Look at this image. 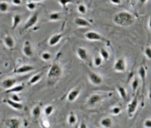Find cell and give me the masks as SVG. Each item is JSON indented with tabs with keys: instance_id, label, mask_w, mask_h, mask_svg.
<instances>
[{
	"instance_id": "6da1fadb",
	"label": "cell",
	"mask_w": 151,
	"mask_h": 128,
	"mask_svg": "<svg viewBox=\"0 0 151 128\" xmlns=\"http://www.w3.org/2000/svg\"><path fill=\"white\" fill-rule=\"evenodd\" d=\"M114 22L118 25V26H122V27H127V26H131L132 24H133L135 18L133 16V14H132L129 12H119L117 13L114 18H113Z\"/></svg>"
},
{
	"instance_id": "7a4b0ae2",
	"label": "cell",
	"mask_w": 151,
	"mask_h": 128,
	"mask_svg": "<svg viewBox=\"0 0 151 128\" xmlns=\"http://www.w3.org/2000/svg\"><path fill=\"white\" fill-rule=\"evenodd\" d=\"M62 75V69L59 63H53L47 73V78L49 80H57Z\"/></svg>"
},
{
	"instance_id": "3957f363",
	"label": "cell",
	"mask_w": 151,
	"mask_h": 128,
	"mask_svg": "<svg viewBox=\"0 0 151 128\" xmlns=\"http://www.w3.org/2000/svg\"><path fill=\"white\" fill-rule=\"evenodd\" d=\"M87 76H88V79L89 81L94 85V86H100L102 84L103 82V78L101 75H99L98 73L94 72V71H88L87 73Z\"/></svg>"
},
{
	"instance_id": "277c9868",
	"label": "cell",
	"mask_w": 151,
	"mask_h": 128,
	"mask_svg": "<svg viewBox=\"0 0 151 128\" xmlns=\"http://www.w3.org/2000/svg\"><path fill=\"white\" fill-rule=\"evenodd\" d=\"M126 68L127 66L124 58H119L114 63V70L117 73H124L126 70Z\"/></svg>"
},
{
	"instance_id": "5b68a950",
	"label": "cell",
	"mask_w": 151,
	"mask_h": 128,
	"mask_svg": "<svg viewBox=\"0 0 151 128\" xmlns=\"http://www.w3.org/2000/svg\"><path fill=\"white\" fill-rule=\"evenodd\" d=\"M138 104H139V101H138V98L137 96H135L127 105V114H128V116L129 117H132L134 113L136 112L137 109H138Z\"/></svg>"
},
{
	"instance_id": "8992f818",
	"label": "cell",
	"mask_w": 151,
	"mask_h": 128,
	"mask_svg": "<svg viewBox=\"0 0 151 128\" xmlns=\"http://www.w3.org/2000/svg\"><path fill=\"white\" fill-rule=\"evenodd\" d=\"M81 93V87H76L69 91V93L67 95V101L68 102H75L77 99L79 97Z\"/></svg>"
},
{
	"instance_id": "52a82bcc",
	"label": "cell",
	"mask_w": 151,
	"mask_h": 128,
	"mask_svg": "<svg viewBox=\"0 0 151 128\" xmlns=\"http://www.w3.org/2000/svg\"><path fill=\"white\" fill-rule=\"evenodd\" d=\"M85 37L89 41H104L105 40V38L103 37L102 35L99 34L96 31H93V30L86 32L85 34Z\"/></svg>"
},
{
	"instance_id": "ba28073f",
	"label": "cell",
	"mask_w": 151,
	"mask_h": 128,
	"mask_svg": "<svg viewBox=\"0 0 151 128\" xmlns=\"http://www.w3.org/2000/svg\"><path fill=\"white\" fill-rule=\"evenodd\" d=\"M104 99V96L102 94L93 93L87 99V105L89 107H94L96 104L101 102Z\"/></svg>"
},
{
	"instance_id": "9c48e42d",
	"label": "cell",
	"mask_w": 151,
	"mask_h": 128,
	"mask_svg": "<svg viewBox=\"0 0 151 128\" xmlns=\"http://www.w3.org/2000/svg\"><path fill=\"white\" fill-rule=\"evenodd\" d=\"M6 125L7 128H21L22 121L17 117H12L6 120Z\"/></svg>"
},
{
	"instance_id": "30bf717a",
	"label": "cell",
	"mask_w": 151,
	"mask_h": 128,
	"mask_svg": "<svg viewBox=\"0 0 151 128\" xmlns=\"http://www.w3.org/2000/svg\"><path fill=\"white\" fill-rule=\"evenodd\" d=\"M37 21H38V13H35L26 22V23L24 25V29H28L29 28H32L33 26H35L37 24Z\"/></svg>"
},
{
	"instance_id": "8fae6325",
	"label": "cell",
	"mask_w": 151,
	"mask_h": 128,
	"mask_svg": "<svg viewBox=\"0 0 151 128\" xmlns=\"http://www.w3.org/2000/svg\"><path fill=\"white\" fill-rule=\"evenodd\" d=\"M35 70V68L31 65H29V64H24V65H22L20 67H18L14 72L17 74H26L29 72H31Z\"/></svg>"
},
{
	"instance_id": "7c38bea8",
	"label": "cell",
	"mask_w": 151,
	"mask_h": 128,
	"mask_svg": "<svg viewBox=\"0 0 151 128\" xmlns=\"http://www.w3.org/2000/svg\"><path fill=\"white\" fill-rule=\"evenodd\" d=\"M17 82H18V80L16 78H6L2 82V86L7 91V90H10L11 88H13L14 86H15V85H16Z\"/></svg>"
},
{
	"instance_id": "4fadbf2b",
	"label": "cell",
	"mask_w": 151,
	"mask_h": 128,
	"mask_svg": "<svg viewBox=\"0 0 151 128\" xmlns=\"http://www.w3.org/2000/svg\"><path fill=\"white\" fill-rule=\"evenodd\" d=\"M22 52H23V54L25 56H27V57H32L33 56L34 52H33L32 45H31V43L29 40L25 41L23 48H22Z\"/></svg>"
},
{
	"instance_id": "5bb4252c",
	"label": "cell",
	"mask_w": 151,
	"mask_h": 128,
	"mask_svg": "<svg viewBox=\"0 0 151 128\" xmlns=\"http://www.w3.org/2000/svg\"><path fill=\"white\" fill-rule=\"evenodd\" d=\"M62 37H63V35H62L61 33L52 35V36L49 38V40H48V45H49L50 46H54V45H58V44L60 42Z\"/></svg>"
},
{
	"instance_id": "9a60e30c",
	"label": "cell",
	"mask_w": 151,
	"mask_h": 128,
	"mask_svg": "<svg viewBox=\"0 0 151 128\" xmlns=\"http://www.w3.org/2000/svg\"><path fill=\"white\" fill-rule=\"evenodd\" d=\"M74 22H75V24L77 25L78 27H80V28L90 27L92 25L91 22H89L87 20H86V19H84L82 17H77V18H75Z\"/></svg>"
},
{
	"instance_id": "2e32d148",
	"label": "cell",
	"mask_w": 151,
	"mask_h": 128,
	"mask_svg": "<svg viewBox=\"0 0 151 128\" xmlns=\"http://www.w3.org/2000/svg\"><path fill=\"white\" fill-rule=\"evenodd\" d=\"M4 101L6 103H7L11 108H13L14 109H16V110H22L23 109V105L21 103V102H16V101H12L11 99H6L4 100Z\"/></svg>"
},
{
	"instance_id": "e0dca14e",
	"label": "cell",
	"mask_w": 151,
	"mask_h": 128,
	"mask_svg": "<svg viewBox=\"0 0 151 128\" xmlns=\"http://www.w3.org/2000/svg\"><path fill=\"white\" fill-rule=\"evenodd\" d=\"M77 55L81 60H86L88 59V52L85 47H78L77 49Z\"/></svg>"
},
{
	"instance_id": "ac0fdd59",
	"label": "cell",
	"mask_w": 151,
	"mask_h": 128,
	"mask_svg": "<svg viewBox=\"0 0 151 128\" xmlns=\"http://www.w3.org/2000/svg\"><path fill=\"white\" fill-rule=\"evenodd\" d=\"M4 43H5L6 46L9 49H13L15 45L14 37L10 35H6L4 37Z\"/></svg>"
},
{
	"instance_id": "d6986e66",
	"label": "cell",
	"mask_w": 151,
	"mask_h": 128,
	"mask_svg": "<svg viewBox=\"0 0 151 128\" xmlns=\"http://www.w3.org/2000/svg\"><path fill=\"white\" fill-rule=\"evenodd\" d=\"M100 124H101L102 128H111L112 125H113V121H112V119L110 117L105 116V117L101 119Z\"/></svg>"
},
{
	"instance_id": "ffe728a7",
	"label": "cell",
	"mask_w": 151,
	"mask_h": 128,
	"mask_svg": "<svg viewBox=\"0 0 151 128\" xmlns=\"http://www.w3.org/2000/svg\"><path fill=\"white\" fill-rule=\"evenodd\" d=\"M116 91H117L119 96H120L124 101H127V100H128V93H127L126 89H125L124 86H116Z\"/></svg>"
},
{
	"instance_id": "44dd1931",
	"label": "cell",
	"mask_w": 151,
	"mask_h": 128,
	"mask_svg": "<svg viewBox=\"0 0 151 128\" xmlns=\"http://www.w3.org/2000/svg\"><path fill=\"white\" fill-rule=\"evenodd\" d=\"M24 85L21 84V85H18V86H14L13 88H11L10 90H7L6 91V93H21L24 90Z\"/></svg>"
},
{
	"instance_id": "7402d4cb",
	"label": "cell",
	"mask_w": 151,
	"mask_h": 128,
	"mask_svg": "<svg viewBox=\"0 0 151 128\" xmlns=\"http://www.w3.org/2000/svg\"><path fill=\"white\" fill-rule=\"evenodd\" d=\"M22 17L21 14H14V17H13V29H16L17 26H19V24L22 22Z\"/></svg>"
},
{
	"instance_id": "603a6c76",
	"label": "cell",
	"mask_w": 151,
	"mask_h": 128,
	"mask_svg": "<svg viewBox=\"0 0 151 128\" xmlns=\"http://www.w3.org/2000/svg\"><path fill=\"white\" fill-rule=\"evenodd\" d=\"M78 122V116H76L74 112H70L68 116V123L69 125H74L76 123Z\"/></svg>"
},
{
	"instance_id": "cb8c5ba5",
	"label": "cell",
	"mask_w": 151,
	"mask_h": 128,
	"mask_svg": "<svg viewBox=\"0 0 151 128\" xmlns=\"http://www.w3.org/2000/svg\"><path fill=\"white\" fill-rule=\"evenodd\" d=\"M42 77H43V73H38V74L34 75V76L29 79V85H35V84H37V82L40 81V79L42 78Z\"/></svg>"
},
{
	"instance_id": "d4e9b609",
	"label": "cell",
	"mask_w": 151,
	"mask_h": 128,
	"mask_svg": "<svg viewBox=\"0 0 151 128\" xmlns=\"http://www.w3.org/2000/svg\"><path fill=\"white\" fill-rule=\"evenodd\" d=\"M60 19H61V14L58 12L52 13L49 15V20L52 22H57V21H60Z\"/></svg>"
},
{
	"instance_id": "484cf974",
	"label": "cell",
	"mask_w": 151,
	"mask_h": 128,
	"mask_svg": "<svg viewBox=\"0 0 151 128\" xmlns=\"http://www.w3.org/2000/svg\"><path fill=\"white\" fill-rule=\"evenodd\" d=\"M100 56L104 60H108L110 57V54L109 52V51L105 48H101L100 50Z\"/></svg>"
},
{
	"instance_id": "4316f807",
	"label": "cell",
	"mask_w": 151,
	"mask_h": 128,
	"mask_svg": "<svg viewBox=\"0 0 151 128\" xmlns=\"http://www.w3.org/2000/svg\"><path fill=\"white\" fill-rule=\"evenodd\" d=\"M53 110H54V108H53L52 105H47L44 109V114L46 116H51L53 113Z\"/></svg>"
},
{
	"instance_id": "83f0119b",
	"label": "cell",
	"mask_w": 151,
	"mask_h": 128,
	"mask_svg": "<svg viewBox=\"0 0 151 128\" xmlns=\"http://www.w3.org/2000/svg\"><path fill=\"white\" fill-rule=\"evenodd\" d=\"M31 114L33 116V117L35 118H38L41 115V108L39 106H36L33 108L32 111H31Z\"/></svg>"
},
{
	"instance_id": "f1b7e54d",
	"label": "cell",
	"mask_w": 151,
	"mask_h": 128,
	"mask_svg": "<svg viewBox=\"0 0 151 128\" xmlns=\"http://www.w3.org/2000/svg\"><path fill=\"white\" fill-rule=\"evenodd\" d=\"M138 72H139V75L140 79H141L143 82H145L146 75H147V72H146V69H145V67H144V66H140V67H139V70H138Z\"/></svg>"
},
{
	"instance_id": "f546056e",
	"label": "cell",
	"mask_w": 151,
	"mask_h": 128,
	"mask_svg": "<svg viewBox=\"0 0 151 128\" xmlns=\"http://www.w3.org/2000/svg\"><path fill=\"white\" fill-rule=\"evenodd\" d=\"M103 59L101 57V56H95L94 59H93V64H94V66L95 67H100L102 62H103Z\"/></svg>"
},
{
	"instance_id": "4dcf8cb0",
	"label": "cell",
	"mask_w": 151,
	"mask_h": 128,
	"mask_svg": "<svg viewBox=\"0 0 151 128\" xmlns=\"http://www.w3.org/2000/svg\"><path fill=\"white\" fill-rule=\"evenodd\" d=\"M78 12L81 14H86L87 13V7L84 4H79L78 6Z\"/></svg>"
},
{
	"instance_id": "1f68e13d",
	"label": "cell",
	"mask_w": 151,
	"mask_h": 128,
	"mask_svg": "<svg viewBox=\"0 0 151 128\" xmlns=\"http://www.w3.org/2000/svg\"><path fill=\"white\" fill-rule=\"evenodd\" d=\"M139 78H134L132 82V92H135L137 90V88L139 87Z\"/></svg>"
},
{
	"instance_id": "d6a6232c",
	"label": "cell",
	"mask_w": 151,
	"mask_h": 128,
	"mask_svg": "<svg viewBox=\"0 0 151 128\" xmlns=\"http://www.w3.org/2000/svg\"><path fill=\"white\" fill-rule=\"evenodd\" d=\"M41 59L45 61H49L52 59V54L48 52H44L41 54Z\"/></svg>"
},
{
	"instance_id": "836d02e7",
	"label": "cell",
	"mask_w": 151,
	"mask_h": 128,
	"mask_svg": "<svg viewBox=\"0 0 151 128\" xmlns=\"http://www.w3.org/2000/svg\"><path fill=\"white\" fill-rule=\"evenodd\" d=\"M121 111H122V109H121V108L118 107V106H115V107H113V108L110 109V113H111L112 115H114V116H118V115L121 113Z\"/></svg>"
},
{
	"instance_id": "e575fe53",
	"label": "cell",
	"mask_w": 151,
	"mask_h": 128,
	"mask_svg": "<svg viewBox=\"0 0 151 128\" xmlns=\"http://www.w3.org/2000/svg\"><path fill=\"white\" fill-rule=\"evenodd\" d=\"M8 10V4L6 2H0V12L5 13Z\"/></svg>"
},
{
	"instance_id": "d590c367",
	"label": "cell",
	"mask_w": 151,
	"mask_h": 128,
	"mask_svg": "<svg viewBox=\"0 0 151 128\" xmlns=\"http://www.w3.org/2000/svg\"><path fill=\"white\" fill-rule=\"evenodd\" d=\"M36 7H37V5H36V3L35 2H29V3H27V8L29 10V11H34L35 9H36Z\"/></svg>"
},
{
	"instance_id": "8d00e7d4",
	"label": "cell",
	"mask_w": 151,
	"mask_h": 128,
	"mask_svg": "<svg viewBox=\"0 0 151 128\" xmlns=\"http://www.w3.org/2000/svg\"><path fill=\"white\" fill-rule=\"evenodd\" d=\"M59 3L63 8H65L68 4L72 3V0H59Z\"/></svg>"
},
{
	"instance_id": "74e56055",
	"label": "cell",
	"mask_w": 151,
	"mask_h": 128,
	"mask_svg": "<svg viewBox=\"0 0 151 128\" xmlns=\"http://www.w3.org/2000/svg\"><path fill=\"white\" fill-rule=\"evenodd\" d=\"M144 53L147 59L151 60V48L150 47H146L144 50Z\"/></svg>"
},
{
	"instance_id": "f35d334b",
	"label": "cell",
	"mask_w": 151,
	"mask_h": 128,
	"mask_svg": "<svg viewBox=\"0 0 151 128\" xmlns=\"http://www.w3.org/2000/svg\"><path fill=\"white\" fill-rule=\"evenodd\" d=\"M11 100L14 101H16V102H21V101H22L21 98H20V96L17 95L16 93H13L11 95Z\"/></svg>"
},
{
	"instance_id": "ab89813d",
	"label": "cell",
	"mask_w": 151,
	"mask_h": 128,
	"mask_svg": "<svg viewBox=\"0 0 151 128\" xmlns=\"http://www.w3.org/2000/svg\"><path fill=\"white\" fill-rule=\"evenodd\" d=\"M144 127L145 128H151V119L147 118L144 121Z\"/></svg>"
},
{
	"instance_id": "60d3db41",
	"label": "cell",
	"mask_w": 151,
	"mask_h": 128,
	"mask_svg": "<svg viewBox=\"0 0 151 128\" xmlns=\"http://www.w3.org/2000/svg\"><path fill=\"white\" fill-rule=\"evenodd\" d=\"M109 1H110L111 4H113L115 6H118V5L121 4V0H109Z\"/></svg>"
},
{
	"instance_id": "b9f144b4",
	"label": "cell",
	"mask_w": 151,
	"mask_h": 128,
	"mask_svg": "<svg viewBox=\"0 0 151 128\" xmlns=\"http://www.w3.org/2000/svg\"><path fill=\"white\" fill-rule=\"evenodd\" d=\"M12 3L15 6H20L22 4V0H12Z\"/></svg>"
},
{
	"instance_id": "7bdbcfd3",
	"label": "cell",
	"mask_w": 151,
	"mask_h": 128,
	"mask_svg": "<svg viewBox=\"0 0 151 128\" xmlns=\"http://www.w3.org/2000/svg\"><path fill=\"white\" fill-rule=\"evenodd\" d=\"M148 100H149V102L151 103V85L148 89Z\"/></svg>"
},
{
	"instance_id": "ee69618b",
	"label": "cell",
	"mask_w": 151,
	"mask_h": 128,
	"mask_svg": "<svg viewBox=\"0 0 151 128\" xmlns=\"http://www.w3.org/2000/svg\"><path fill=\"white\" fill-rule=\"evenodd\" d=\"M79 128H88V127H87V125H86V124L85 122H82L80 124V125H79Z\"/></svg>"
},
{
	"instance_id": "f6af8a7d",
	"label": "cell",
	"mask_w": 151,
	"mask_h": 128,
	"mask_svg": "<svg viewBox=\"0 0 151 128\" xmlns=\"http://www.w3.org/2000/svg\"><path fill=\"white\" fill-rule=\"evenodd\" d=\"M138 1H139L141 5H144V4H146V3H147V0H138Z\"/></svg>"
},
{
	"instance_id": "bcb514c9",
	"label": "cell",
	"mask_w": 151,
	"mask_h": 128,
	"mask_svg": "<svg viewBox=\"0 0 151 128\" xmlns=\"http://www.w3.org/2000/svg\"><path fill=\"white\" fill-rule=\"evenodd\" d=\"M148 28H149V29L151 30V16H150V18H149V20H148Z\"/></svg>"
},
{
	"instance_id": "7dc6e473",
	"label": "cell",
	"mask_w": 151,
	"mask_h": 128,
	"mask_svg": "<svg viewBox=\"0 0 151 128\" xmlns=\"http://www.w3.org/2000/svg\"><path fill=\"white\" fill-rule=\"evenodd\" d=\"M44 124H45V128H47V127L49 126V123H48V121H44Z\"/></svg>"
},
{
	"instance_id": "c3c4849f",
	"label": "cell",
	"mask_w": 151,
	"mask_h": 128,
	"mask_svg": "<svg viewBox=\"0 0 151 128\" xmlns=\"http://www.w3.org/2000/svg\"><path fill=\"white\" fill-rule=\"evenodd\" d=\"M31 1L36 3V2H41V1H43V0H31Z\"/></svg>"
},
{
	"instance_id": "681fc988",
	"label": "cell",
	"mask_w": 151,
	"mask_h": 128,
	"mask_svg": "<svg viewBox=\"0 0 151 128\" xmlns=\"http://www.w3.org/2000/svg\"><path fill=\"white\" fill-rule=\"evenodd\" d=\"M126 1H127V2H130V1H131V0H126Z\"/></svg>"
},
{
	"instance_id": "f907efd6",
	"label": "cell",
	"mask_w": 151,
	"mask_h": 128,
	"mask_svg": "<svg viewBox=\"0 0 151 128\" xmlns=\"http://www.w3.org/2000/svg\"><path fill=\"white\" fill-rule=\"evenodd\" d=\"M1 74H2V72H0V76H1Z\"/></svg>"
}]
</instances>
